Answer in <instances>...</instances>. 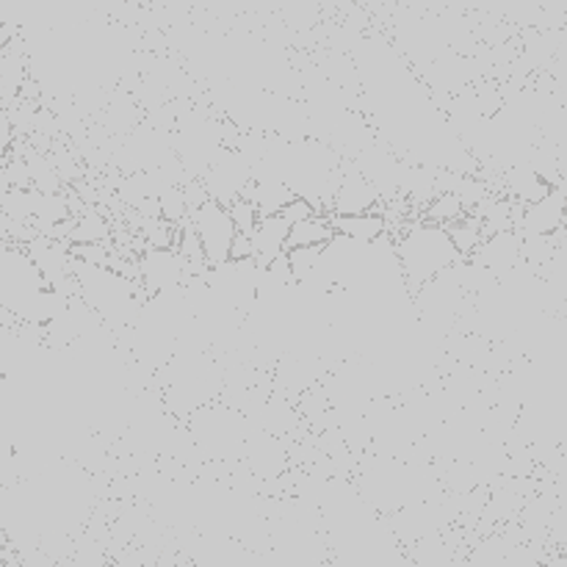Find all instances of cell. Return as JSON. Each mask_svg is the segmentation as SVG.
I'll return each mask as SVG.
<instances>
[{
	"instance_id": "obj_13",
	"label": "cell",
	"mask_w": 567,
	"mask_h": 567,
	"mask_svg": "<svg viewBox=\"0 0 567 567\" xmlns=\"http://www.w3.org/2000/svg\"><path fill=\"white\" fill-rule=\"evenodd\" d=\"M282 216H286L288 221H291V225H297V221H302V219H310V216L316 214V208L310 203H305V199H299V197H293L291 203L286 205V208L280 210Z\"/></svg>"
},
{
	"instance_id": "obj_14",
	"label": "cell",
	"mask_w": 567,
	"mask_h": 567,
	"mask_svg": "<svg viewBox=\"0 0 567 567\" xmlns=\"http://www.w3.org/2000/svg\"><path fill=\"white\" fill-rule=\"evenodd\" d=\"M11 39H14V37H9V33L3 31V17H0V48H6V44H9Z\"/></svg>"
},
{
	"instance_id": "obj_10",
	"label": "cell",
	"mask_w": 567,
	"mask_h": 567,
	"mask_svg": "<svg viewBox=\"0 0 567 567\" xmlns=\"http://www.w3.org/2000/svg\"><path fill=\"white\" fill-rule=\"evenodd\" d=\"M332 238H336V233H332L330 214H313L310 219L291 225V233H288V249L327 247Z\"/></svg>"
},
{
	"instance_id": "obj_15",
	"label": "cell",
	"mask_w": 567,
	"mask_h": 567,
	"mask_svg": "<svg viewBox=\"0 0 567 567\" xmlns=\"http://www.w3.org/2000/svg\"><path fill=\"white\" fill-rule=\"evenodd\" d=\"M6 548H9V537H6L3 524H0V551H6Z\"/></svg>"
},
{
	"instance_id": "obj_4",
	"label": "cell",
	"mask_w": 567,
	"mask_h": 567,
	"mask_svg": "<svg viewBox=\"0 0 567 567\" xmlns=\"http://www.w3.org/2000/svg\"><path fill=\"white\" fill-rule=\"evenodd\" d=\"M249 183H252V169H249V161L244 158L241 150L221 147L216 158L210 161L208 169H205L203 192L208 199L230 208L236 199L244 197Z\"/></svg>"
},
{
	"instance_id": "obj_5",
	"label": "cell",
	"mask_w": 567,
	"mask_h": 567,
	"mask_svg": "<svg viewBox=\"0 0 567 567\" xmlns=\"http://www.w3.org/2000/svg\"><path fill=\"white\" fill-rule=\"evenodd\" d=\"M567 225V183L551 186L540 203L526 205L524 214L513 219V233L518 238H548Z\"/></svg>"
},
{
	"instance_id": "obj_11",
	"label": "cell",
	"mask_w": 567,
	"mask_h": 567,
	"mask_svg": "<svg viewBox=\"0 0 567 567\" xmlns=\"http://www.w3.org/2000/svg\"><path fill=\"white\" fill-rule=\"evenodd\" d=\"M465 205L457 194L452 192H441L432 197V203L426 205V219H432V225H441V227H452L457 225L460 219H465Z\"/></svg>"
},
{
	"instance_id": "obj_8",
	"label": "cell",
	"mask_w": 567,
	"mask_h": 567,
	"mask_svg": "<svg viewBox=\"0 0 567 567\" xmlns=\"http://www.w3.org/2000/svg\"><path fill=\"white\" fill-rule=\"evenodd\" d=\"M380 203V194L377 188L365 181V175L360 169L343 172L338 177L336 197H332V216H349V214H365V210H377Z\"/></svg>"
},
{
	"instance_id": "obj_9",
	"label": "cell",
	"mask_w": 567,
	"mask_h": 567,
	"mask_svg": "<svg viewBox=\"0 0 567 567\" xmlns=\"http://www.w3.org/2000/svg\"><path fill=\"white\" fill-rule=\"evenodd\" d=\"M332 233L341 238H349L354 244H374L385 238L388 221L380 210H365V214H349V216H332Z\"/></svg>"
},
{
	"instance_id": "obj_7",
	"label": "cell",
	"mask_w": 567,
	"mask_h": 567,
	"mask_svg": "<svg viewBox=\"0 0 567 567\" xmlns=\"http://www.w3.org/2000/svg\"><path fill=\"white\" fill-rule=\"evenodd\" d=\"M288 233H291V221L282 214L260 216L258 225L249 233V244H252V264L260 271L269 269L277 258L288 252Z\"/></svg>"
},
{
	"instance_id": "obj_6",
	"label": "cell",
	"mask_w": 567,
	"mask_h": 567,
	"mask_svg": "<svg viewBox=\"0 0 567 567\" xmlns=\"http://www.w3.org/2000/svg\"><path fill=\"white\" fill-rule=\"evenodd\" d=\"M138 269H142L144 288H147L153 297H164V293L177 291V288L186 282L188 275V266L186 260L181 258V252H177V249L172 252V249L166 247L150 249L142 258V264H138Z\"/></svg>"
},
{
	"instance_id": "obj_12",
	"label": "cell",
	"mask_w": 567,
	"mask_h": 567,
	"mask_svg": "<svg viewBox=\"0 0 567 567\" xmlns=\"http://www.w3.org/2000/svg\"><path fill=\"white\" fill-rule=\"evenodd\" d=\"M230 216H233V225H236V230L238 233H244V236H249V233H252V227L258 225V208H255L252 203H249V199H236V203L230 205Z\"/></svg>"
},
{
	"instance_id": "obj_1",
	"label": "cell",
	"mask_w": 567,
	"mask_h": 567,
	"mask_svg": "<svg viewBox=\"0 0 567 567\" xmlns=\"http://www.w3.org/2000/svg\"><path fill=\"white\" fill-rule=\"evenodd\" d=\"M465 258L457 252L446 227L432 225V221H419V225L408 227V233L396 244V264L408 286L413 288H424L426 282L454 269Z\"/></svg>"
},
{
	"instance_id": "obj_2",
	"label": "cell",
	"mask_w": 567,
	"mask_h": 567,
	"mask_svg": "<svg viewBox=\"0 0 567 567\" xmlns=\"http://www.w3.org/2000/svg\"><path fill=\"white\" fill-rule=\"evenodd\" d=\"M72 271H75L81 302L92 313H97L103 321H131L138 305L125 277L116 275L111 266L78 264L75 258H72Z\"/></svg>"
},
{
	"instance_id": "obj_3",
	"label": "cell",
	"mask_w": 567,
	"mask_h": 567,
	"mask_svg": "<svg viewBox=\"0 0 567 567\" xmlns=\"http://www.w3.org/2000/svg\"><path fill=\"white\" fill-rule=\"evenodd\" d=\"M192 227L197 233V241L203 247V258L208 269L221 266L230 260L233 244H236V225L225 205L214 203V199H203L197 208L192 210Z\"/></svg>"
}]
</instances>
